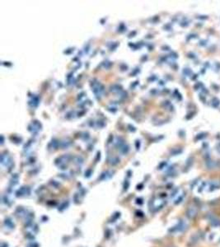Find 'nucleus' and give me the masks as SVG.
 <instances>
[{
    "label": "nucleus",
    "instance_id": "obj_1",
    "mask_svg": "<svg viewBox=\"0 0 220 247\" xmlns=\"http://www.w3.org/2000/svg\"><path fill=\"white\" fill-rule=\"evenodd\" d=\"M185 227H186L185 223L184 222L181 221V222H180L176 226H173L172 228H171V229L169 230V231H170V232H172V233H174V232H181V231H184V230L185 229Z\"/></svg>",
    "mask_w": 220,
    "mask_h": 247
},
{
    "label": "nucleus",
    "instance_id": "obj_2",
    "mask_svg": "<svg viewBox=\"0 0 220 247\" xmlns=\"http://www.w3.org/2000/svg\"><path fill=\"white\" fill-rule=\"evenodd\" d=\"M197 214V209L195 207H190L187 210V216L189 218H194Z\"/></svg>",
    "mask_w": 220,
    "mask_h": 247
},
{
    "label": "nucleus",
    "instance_id": "obj_3",
    "mask_svg": "<svg viewBox=\"0 0 220 247\" xmlns=\"http://www.w3.org/2000/svg\"><path fill=\"white\" fill-rule=\"evenodd\" d=\"M27 190H29V189L26 188V187H22L20 190H19L17 192V196L19 197V196H22V195H25L26 193H29V192H27Z\"/></svg>",
    "mask_w": 220,
    "mask_h": 247
},
{
    "label": "nucleus",
    "instance_id": "obj_4",
    "mask_svg": "<svg viewBox=\"0 0 220 247\" xmlns=\"http://www.w3.org/2000/svg\"><path fill=\"white\" fill-rule=\"evenodd\" d=\"M16 213L19 216V217H22V216H27L28 214H26L27 213V211L25 209H23V208H18V209H17V212H16Z\"/></svg>",
    "mask_w": 220,
    "mask_h": 247
},
{
    "label": "nucleus",
    "instance_id": "obj_5",
    "mask_svg": "<svg viewBox=\"0 0 220 247\" xmlns=\"http://www.w3.org/2000/svg\"><path fill=\"white\" fill-rule=\"evenodd\" d=\"M4 224H5V226H7L8 227H9V228H11V229L14 227L13 222L11 220V218H9V217H8V218L5 219V221H4Z\"/></svg>",
    "mask_w": 220,
    "mask_h": 247
},
{
    "label": "nucleus",
    "instance_id": "obj_6",
    "mask_svg": "<svg viewBox=\"0 0 220 247\" xmlns=\"http://www.w3.org/2000/svg\"><path fill=\"white\" fill-rule=\"evenodd\" d=\"M67 205H68V203H66V202H64V203H63V204H62V205L60 206V209H60V210H63L64 209H65V208L67 207Z\"/></svg>",
    "mask_w": 220,
    "mask_h": 247
},
{
    "label": "nucleus",
    "instance_id": "obj_7",
    "mask_svg": "<svg viewBox=\"0 0 220 247\" xmlns=\"http://www.w3.org/2000/svg\"><path fill=\"white\" fill-rule=\"evenodd\" d=\"M5 245L6 246H8V245H7V244H5V243H3V244H2V245Z\"/></svg>",
    "mask_w": 220,
    "mask_h": 247
}]
</instances>
